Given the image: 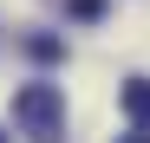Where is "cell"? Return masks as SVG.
I'll return each instance as SVG.
<instances>
[{"label": "cell", "instance_id": "7a4b0ae2", "mask_svg": "<svg viewBox=\"0 0 150 143\" xmlns=\"http://www.w3.org/2000/svg\"><path fill=\"white\" fill-rule=\"evenodd\" d=\"M117 104H124V117H131L137 130H150V78H124Z\"/></svg>", "mask_w": 150, "mask_h": 143}, {"label": "cell", "instance_id": "6da1fadb", "mask_svg": "<svg viewBox=\"0 0 150 143\" xmlns=\"http://www.w3.org/2000/svg\"><path fill=\"white\" fill-rule=\"evenodd\" d=\"M13 124L26 130V143H65V91L59 85H20L13 91Z\"/></svg>", "mask_w": 150, "mask_h": 143}, {"label": "cell", "instance_id": "8992f818", "mask_svg": "<svg viewBox=\"0 0 150 143\" xmlns=\"http://www.w3.org/2000/svg\"><path fill=\"white\" fill-rule=\"evenodd\" d=\"M0 143H13V137H7V130H0Z\"/></svg>", "mask_w": 150, "mask_h": 143}, {"label": "cell", "instance_id": "5b68a950", "mask_svg": "<svg viewBox=\"0 0 150 143\" xmlns=\"http://www.w3.org/2000/svg\"><path fill=\"white\" fill-rule=\"evenodd\" d=\"M124 143H150V130H131V137H124Z\"/></svg>", "mask_w": 150, "mask_h": 143}, {"label": "cell", "instance_id": "277c9868", "mask_svg": "<svg viewBox=\"0 0 150 143\" xmlns=\"http://www.w3.org/2000/svg\"><path fill=\"white\" fill-rule=\"evenodd\" d=\"M65 13H72V20H98V13H105V0H65Z\"/></svg>", "mask_w": 150, "mask_h": 143}, {"label": "cell", "instance_id": "3957f363", "mask_svg": "<svg viewBox=\"0 0 150 143\" xmlns=\"http://www.w3.org/2000/svg\"><path fill=\"white\" fill-rule=\"evenodd\" d=\"M26 52H33L39 65H59V59H65V46H59L52 33H33V39H26Z\"/></svg>", "mask_w": 150, "mask_h": 143}]
</instances>
